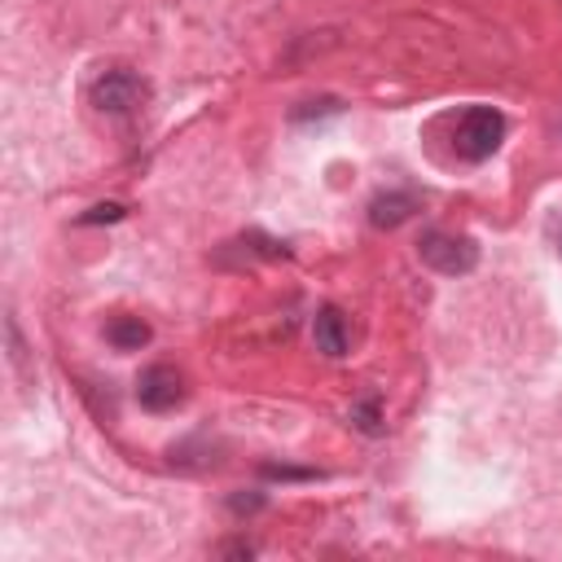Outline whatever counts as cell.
Instances as JSON below:
<instances>
[{
    "label": "cell",
    "instance_id": "5",
    "mask_svg": "<svg viewBox=\"0 0 562 562\" xmlns=\"http://www.w3.org/2000/svg\"><path fill=\"white\" fill-rule=\"evenodd\" d=\"M414 212H422V199L414 190H387L369 203V225L373 229H400L405 220H414Z\"/></svg>",
    "mask_w": 562,
    "mask_h": 562
},
{
    "label": "cell",
    "instance_id": "12",
    "mask_svg": "<svg viewBox=\"0 0 562 562\" xmlns=\"http://www.w3.org/2000/svg\"><path fill=\"white\" fill-rule=\"evenodd\" d=\"M260 505H264V497H234V501H229L234 514H251V510H260Z\"/></svg>",
    "mask_w": 562,
    "mask_h": 562
},
{
    "label": "cell",
    "instance_id": "1",
    "mask_svg": "<svg viewBox=\"0 0 562 562\" xmlns=\"http://www.w3.org/2000/svg\"><path fill=\"white\" fill-rule=\"evenodd\" d=\"M501 141H505V115L492 110V106H470V110L457 119V128H453V145H457V154H462L466 163L492 158V154L501 150Z\"/></svg>",
    "mask_w": 562,
    "mask_h": 562
},
{
    "label": "cell",
    "instance_id": "9",
    "mask_svg": "<svg viewBox=\"0 0 562 562\" xmlns=\"http://www.w3.org/2000/svg\"><path fill=\"white\" fill-rule=\"evenodd\" d=\"M128 212H123V203H101V207H93V212H84L80 216V225H101V220H123Z\"/></svg>",
    "mask_w": 562,
    "mask_h": 562
},
{
    "label": "cell",
    "instance_id": "8",
    "mask_svg": "<svg viewBox=\"0 0 562 562\" xmlns=\"http://www.w3.org/2000/svg\"><path fill=\"white\" fill-rule=\"evenodd\" d=\"M351 422H356V427H360L364 435H379V431H383V418H379V400H373V396H369V400H360V405L351 409Z\"/></svg>",
    "mask_w": 562,
    "mask_h": 562
},
{
    "label": "cell",
    "instance_id": "7",
    "mask_svg": "<svg viewBox=\"0 0 562 562\" xmlns=\"http://www.w3.org/2000/svg\"><path fill=\"white\" fill-rule=\"evenodd\" d=\"M106 343H110L115 351H141V347L150 343V325H145L141 316H115V321L106 325Z\"/></svg>",
    "mask_w": 562,
    "mask_h": 562
},
{
    "label": "cell",
    "instance_id": "13",
    "mask_svg": "<svg viewBox=\"0 0 562 562\" xmlns=\"http://www.w3.org/2000/svg\"><path fill=\"white\" fill-rule=\"evenodd\" d=\"M558 251H562V247H558Z\"/></svg>",
    "mask_w": 562,
    "mask_h": 562
},
{
    "label": "cell",
    "instance_id": "3",
    "mask_svg": "<svg viewBox=\"0 0 562 562\" xmlns=\"http://www.w3.org/2000/svg\"><path fill=\"white\" fill-rule=\"evenodd\" d=\"M145 97H150V84H145L136 71H106V75L88 88V101H93L101 115H115V119L141 110Z\"/></svg>",
    "mask_w": 562,
    "mask_h": 562
},
{
    "label": "cell",
    "instance_id": "2",
    "mask_svg": "<svg viewBox=\"0 0 562 562\" xmlns=\"http://www.w3.org/2000/svg\"><path fill=\"white\" fill-rule=\"evenodd\" d=\"M418 255L427 268H435L444 277H466L479 268V242L466 234H449V229H427L418 238Z\"/></svg>",
    "mask_w": 562,
    "mask_h": 562
},
{
    "label": "cell",
    "instance_id": "11",
    "mask_svg": "<svg viewBox=\"0 0 562 562\" xmlns=\"http://www.w3.org/2000/svg\"><path fill=\"white\" fill-rule=\"evenodd\" d=\"M264 475H273V479H312V470H290V466H264Z\"/></svg>",
    "mask_w": 562,
    "mask_h": 562
},
{
    "label": "cell",
    "instance_id": "4",
    "mask_svg": "<svg viewBox=\"0 0 562 562\" xmlns=\"http://www.w3.org/2000/svg\"><path fill=\"white\" fill-rule=\"evenodd\" d=\"M136 400H141V409H150V414L176 409V405L184 400V379H180V369H171V364H150V369H141V379H136Z\"/></svg>",
    "mask_w": 562,
    "mask_h": 562
},
{
    "label": "cell",
    "instance_id": "6",
    "mask_svg": "<svg viewBox=\"0 0 562 562\" xmlns=\"http://www.w3.org/2000/svg\"><path fill=\"white\" fill-rule=\"evenodd\" d=\"M312 343H316V351L330 356V360H343V356H347V321H343L338 308L325 303V308L312 316Z\"/></svg>",
    "mask_w": 562,
    "mask_h": 562
},
{
    "label": "cell",
    "instance_id": "10",
    "mask_svg": "<svg viewBox=\"0 0 562 562\" xmlns=\"http://www.w3.org/2000/svg\"><path fill=\"white\" fill-rule=\"evenodd\" d=\"M343 106L334 97H321V101H303V110H295L290 119H312V115H338Z\"/></svg>",
    "mask_w": 562,
    "mask_h": 562
}]
</instances>
